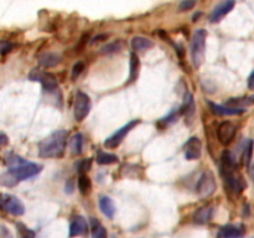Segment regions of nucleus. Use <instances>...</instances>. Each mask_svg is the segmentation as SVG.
Masks as SVG:
<instances>
[{
  "label": "nucleus",
  "instance_id": "f257e3e1",
  "mask_svg": "<svg viewBox=\"0 0 254 238\" xmlns=\"http://www.w3.org/2000/svg\"><path fill=\"white\" fill-rule=\"evenodd\" d=\"M68 142V132L65 129L53 132L52 134L40 142L39 144V155L46 159L61 158L65 154Z\"/></svg>",
  "mask_w": 254,
  "mask_h": 238
},
{
  "label": "nucleus",
  "instance_id": "f03ea898",
  "mask_svg": "<svg viewBox=\"0 0 254 238\" xmlns=\"http://www.w3.org/2000/svg\"><path fill=\"white\" fill-rule=\"evenodd\" d=\"M5 161L9 166V171L15 176V179L19 183L34 178V176L40 174L41 170H42V166L41 165L26 161L25 159L19 155H15V154H9L6 156Z\"/></svg>",
  "mask_w": 254,
  "mask_h": 238
},
{
  "label": "nucleus",
  "instance_id": "7ed1b4c3",
  "mask_svg": "<svg viewBox=\"0 0 254 238\" xmlns=\"http://www.w3.org/2000/svg\"><path fill=\"white\" fill-rule=\"evenodd\" d=\"M206 38L207 33L204 29H200L192 36L191 41V58L192 63L196 68L204 63L205 60V52H206Z\"/></svg>",
  "mask_w": 254,
  "mask_h": 238
},
{
  "label": "nucleus",
  "instance_id": "20e7f679",
  "mask_svg": "<svg viewBox=\"0 0 254 238\" xmlns=\"http://www.w3.org/2000/svg\"><path fill=\"white\" fill-rule=\"evenodd\" d=\"M222 174H223L224 181L229 190L236 195H239L246 188L243 178L237 170V166H222Z\"/></svg>",
  "mask_w": 254,
  "mask_h": 238
},
{
  "label": "nucleus",
  "instance_id": "39448f33",
  "mask_svg": "<svg viewBox=\"0 0 254 238\" xmlns=\"http://www.w3.org/2000/svg\"><path fill=\"white\" fill-rule=\"evenodd\" d=\"M0 210L13 216H21L25 213V206L18 197L9 193H0Z\"/></svg>",
  "mask_w": 254,
  "mask_h": 238
},
{
  "label": "nucleus",
  "instance_id": "423d86ee",
  "mask_svg": "<svg viewBox=\"0 0 254 238\" xmlns=\"http://www.w3.org/2000/svg\"><path fill=\"white\" fill-rule=\"evenodd\" d=\"M196 191L200 197L202 198L210 197L216 191V179H214V175L212 171L206 170L202 173L199 181H197Z\"/></svg>",
  "mask_w": 254,
  "mask_h": 238
},
{
  "label": "nucleus",
  "instance_id": "0eeeda50",
  "mask_svg": "<svg viewBox=\"0 0 254 238\" xmlns=\"http://www.w3.org/2000/svg\"><path fill=\"white\" fill-rule=\"evenodd\" d=\"M91 107L92 103L88 95L81 92V91L76 93L75 105H73V113H75L76 121H83L88 115Z\"/></svg>",
  "mask_w": 254,
  "mask_h": 238
},
{
  "label": "nucleus",
  "instance_id": "6e6552de",
  "mask_svg": "<svg viewBox=\"0 0 254 238\" xmlns=\"http://www.w3.org/2000/svg\"><path fill=\"white\" fill-rule=\"evenodd\" d=\"M29 78H30L31 81L40 82L45 92H55L58 88V83L56 77L48 72H43V71L40 70H33L30 72V75H29Z\"/></svg>",
  "mask_w": 254,
  "mask_h": 238
},
{
  "label": "nucleus",
  "instance_id": "1a4fd4ad",
  "mask_svg": "<svg viewBox=\"0 0 254 238\" xmlns=\"http://www.w3.org/2000/svg\"><path fill=\"white\" fill-rule=\"evenodd\" d=\"M139 123H140L139 119H134V121H130L128 124H126L124 127H122L121 129H118L116 133L112 134V136L109 137L106 142H104V146L108 149H114V148H117V146L121 145L122 142L124 141V138H126L127 134H128L131 129L135 128Z\"/></svg>",
  "mask_w": 254,
  "mask_h": 238
},
{
  "label": "nucleus",
  "instance_id": "9d476101",
  "mask_svg": "<svg viewBox=\"0 0 254 238\" xmlns=\"http://www.w3.org/2000/svg\"><path fill=\"white\" fill-rule=\"evenodd\" d=\"M237 128L232 122H222L217 128V137H218V142L223 145H228L232 141H233L234 136H236Z\"/></svg>",
  "mask_w": 254,
  "mask_h": 238
},
{
  "label": "nucleus",
  "instance_id": "9b49d317",
  "mask_svg": "<svg viewBox=\"0 0 254 238\" xmlns=\"http://www.w3.org/2000/svg\"><path fill=\"white\" fill-rule=\"evenodd\" d=\"M185 158L187 160H197L201 158L202 143L197 137H192L185 144Z\"/></svg>",
  "mask_w": 254,
  "mask_h": 238
},
{
  "label": "nucleus",
  "instance_id": "f8f14e48",
  "mask_svg": "<svg viewBox=\"0 0 254 238\" xmlns=\"http://www.w3.org/2000/svg\"><path fill=\"white\" fill-rule=\"evenodd\" d=\"M234 4L236 3H234L233 0H226V1L219 3L218 5L213 9L211 16H210L211 23H218V21H221V19L223 18V16H226L227 14L234 8Z\"/></svg>",
  "mask_w": 254,
  "mask_h": 238
},
{
  "label": "nucleus",
  "instance_id": "ddd939ff",
  "mask_svg": "<svg viewBox=\"0 0 254 238\" xmlns=\"http://www.w3.org/2000/svg\"><path fill=\"white\" fill-rule=\"evenodd\" d=\"M87 230H88V223H87L86 218L82 216H76L70 225V237L73 238L85 235Z\"/></svg>",
  "mask_w": 254,
  "mask_h": 238
},
{
  "label": "nucleus",
  "instance_id": "4468645a",
  "mask_svg": "<svg viewBox=\"0 0 254 238\" xmlns=\"http://www.w3.org/2000/svg\"><path fill=\"white\" fill-rule=\"evenodd\" d=\"M209 103L210 108H211L212 112L214 114L218 115H239L242 113H244L243 108H232V107H227V105H221V104H216L213 102H207Z\"/></svg>",
  "mask_w": 254,
  "mask_h": 238
},
{
  "label": "nucleus",
  "instance_id": "2eb2a0df",
  "mask_svg": "<svg viewBox=\"0 0 254 238\" xmlns=\"http://www.w3.org/2000/svg\"><path fill=\"white\" fill-rule=\"evenodd\" d=\"M38 61L43 67H55L61 62V56L56 52H43L39 56Z\"/></svg>",
  "mask_w": 254,
  "mask_h": 238
},
{
  "label": "nucleus",
  "instance_id": "dca6fc26",
  "mask_svg": "<svg viewBox=\"0 0 254 238\" xmlns=\"http://www.w3.org/2000/svg\"><path fill=\"white\" fill-rule=\"evenodd\" d=\"M243 235V228L238 227V226L227 225L221 227L217 237L218 238H238L242 237Z\"/></svg>",
  "mask_w": 254,
  "mask_h": 238
},
{
  "label": "nucleus",
  "instance_id": "f3484780",
  "mask_svg": "<svg viewBox=\"0 0 254 238\" xmlns=\"http://www.w3.org/2000/svg\"><path fill=\"white\" fill-rule=\"evenodd\" d=\"M99 207H101L103 215L108 218H113L116 215V205H114L113 200L108 196H102L99 198Z\"/></svg>",
  "mask_w": 254,
  "mask_h": 238
},
{
  "label": "nucleus",
  "instance_id": "a211bd4d",
  "mask_svg": "<svg viewBox=\"0 0 254 238\" xmlns=\"http://www.w3.org/2000/svg\"><path fill=\"white\" fill-rule=\"evenodd\" d=\"M212 212H213V210H212L211 206H205V207L199 208L195 212V222L200 223V225H205V223H207L212 218Z\"/></svg>",
  "mask_w": 254,
  "mask_h": 238
},
{
  "label": "nucleus",
  "instance_id": "6ab92c4d",
  "mask_svg": "<svg viewBox=\"0 0 254 238\" xmlns=\"http://www.w3.org/2000/svg\"><path fill=\"white\" fill-rule=\"evenodd\" d=\"M154 46V43L144 36H134L131 39V48L135 51H145Z\"/></svg>",
  "mask_w": 254,
  "mask_h": 238
},
{
  "label": "nucleus",
  "instance_id": "aec40b11",
  "mask_svg": "<svg viewBox=\"0 0 254 238\" xmlns=\"http://www.w3.org/2000/svg\"><path fill=\"white\" fill-rule=\"evenodd\" d=\"M70 148L71 153L73 155H80L83 149V136L82 133H76L72 138L70 139Z\"/></svg>",
  "mask_w": 254,
  "mask_h": 238
},
{
  "label": "nucleus",
  "instance_id": "412c9836",
  "mask_svg": "<svg viewBox=\"0 0 254 238\" xmlns=\"http://www.w3.org/2000/svg\"><path fill=\"white\" fill-rule=\"evenodd\" d=\"M254 103V95L251 97H244V98H231L229 100H227V107L232 108H243L246 105L253 104Z\"/></svg>",
  "mask_w": 254,
  "mask_h": 238
},
{
  "label": "nucleus",
  "instance_id": "4be33fe9",
  "mask_svg": "<svg viewBox=\"0 0 254 238\" xmlns=\"http://www.w3.org/2000/svg\"><path fill=\"white\" fill-rule=\"evenodd\" d=\"M91 228H92V237L93 238H108L107 231L104 226L99 221L91 218Z\"/></svg>",
  "mask_w": 254,
  "mask_h": 238
},
{
  "label": "nucleus",
  "instance_id": "5701e85b",
  "mask_svg": "<svg viewBox=\"0 0 254 238\" xmlns=\"http://www.w3.org/2000/svg\"><path fill=\"white\" fill-rule=\"evenodd\" d=\"M139 67H140V62H139V57L136 53H131L130 55V73H129V82H133L138 78L139 75Z\"/></svg>",
  "mask_w": 254,
  "mask_h": 238
},
{
  "label": "nucleus",
  "instance_id": "b1692460",
  "mask_svg": "<svg viewBox=\"0 0 254 238\" xmlns=\"http://www.w3.org/2000/svg\"><path fill=\"white\" fill-rule=\"evenodd\" d=\"M182 113L186 114L187 119H191L195 114V102H194V97L192 95L187 93L186 98H185V103L182 105Z\"/></svg>",
  "mask_w": 254,
  "mask_h": 238
},
{
  "label": "nucleus",
  "instance_id": "393cba45",
  "mask_svg": "<svg viewBox=\"0 0 254 238\" xmlns=\"http://www.w3.org/2000/svg\"><path fill=\"white\" fill-rule=\"evenodd\" d=\"M97 163L99 165H112V164L118 163V156L114 155V154L99 151L98 155H97Z\"/></svg>",
  "mask_w": 254,
  "mask_h": 238
},
{
  "label": "nucleus",
  "instance_id": "a878e982",
  "mask_svg": "<svg viewBox=\"0 0 254 238\" xmlns=\"http://www.w3.org/2000/svg\"><path fill=\"white\" fill-rule=\"evenodd\" d=\"M78 189H80L82 195H88V193L91 192L92 183L86 174H82V175L80 176V179H78Z\"/></svg>",
  "mask_w": 254,
  "mask_h": 238
},
{
  "label": "nucleus",
  "instance_id": "bb28decb",
  "mask_svg": "<svg viewBox=\"0 0 254 238\" xmlns=\"http://www.w3.org/2000/svg\"><path fill=\"white\" fill-rule=\"evenodd\" d=\"M19 181L16 180L15 176L10 173V171H6V173L1 174L0 175V185L6 186V188H13V186L18 185Z\"/></svg>",
  "mask_w": 254,
  "mask_h": 238
},
{
  "label": "nucleus",
  "instance_id": "cd10ccee",
  "mask_svg": "<svg viewBox=\"0 0 254 238\" xmlns=\"http://www.w3.org/2000/svg\"><path fill=\"white\" fill-rule=\"evenodd\" d=\"M252 154H253V142L247 141L243 148V153H242V159H243V163L246 166H249V164H251Z\"/></svg>",
  "mask_w": 254,
  "mask_h": 238
},
{
  "label": "nucleus",
  "instance_id": "c85d7f7f",
  "mask_svg": "<svg viewBox=\"0 0 254 238\" xmlns=\"http://www.w3.org/2000/svg\"><path fill=\"white\" fill-rule=\"evenodd\" d=\"M181 113H182V108H180V110H174V112L170 113L168 117H165L161 119V124H164V126H169V124L175 123V122L179 119V117Z\"/></svg>",
  "mask_w": 254,
  "mask_h": 238
},
{
  "label": "nucleus",
  "instance_id": "c756f323",
  "mask_svg": "<svg viewBox=\"0 0 254 238\" xmlns=\"http://www.w3.org/2000/svg\"><path fill=\"white\" fill-rule=\"evenodd\" d=\"M16 227H18V231L19 233H20L21 238H35V232L29 230V228L26 227L25 225H23V223H18Z\"/></svg>",
  "mask_w": 254,
  "mask_h": 238
},
{
  "label": "nucleus",
  "instance_id": "7c9ffc66",
  "mask_svg": "<svg viewBox=\"0 0 254 238\" xmlns=\"http://www.w3.org/2000/svg\"><path fill=\"white\" fill-rule=\"evenodd\" d=\"M122 48V44L121 43H111L108 45L103 46L101 48V52L102 53H112V52H116V51L121 50Z\"/></svg>",
  "mask_w": 254,
  "mask_h": 238
},
{
  "label": "nucleus",
  "instance_id": "2f4dec72",
  "mask_svg": "<svg viewBox=\"0 0 254 238\" xmlns=\"http://www.w3.org/2000/svg\"><path fill=\"white\" fill-rule=\"evenodd\" d=\"M14 44L10 41H4L0 40V55H6L10 51H13Z\"/></svg>",
  "mask_w": 254,
  "mask_h": 238
},
{
  "label": "nucleus",
  "instance_id": "473e14b6",
  "mask_svg": "<svg viewBox=\"0 0 254 238\" xmlns=\"http://www.w3.org/2000/svg\"><path fill=\"white\" fill-rule=\"evenodd\" d=\"M83 70H85V63H83L82 61H78V62H76L75 66H73V68H72V80H76V78H77L78 76L83 72Z\"/></svg>",
  "mask_w": 254,
  "mask_h": 238
},
{
  "label": "nucleus",
  "instance_id": "72a5a7b5",
  "mask_svg": "<svg viewBox=\"0 0 254 238\" xmlns=\"http://www.w3.org/2000/svg\"><path fill=\"white\" fill-rule=\"evenodd\" d=\"M195 5H196V1H195V0H184V1H181V3H180L179 9L181 11L190 10V9L194 8Z\"/></svg>",
  "mask_w": 254,
  "mask_h": 238
},
{
  "label": "nucleus",
  "instance_id": "f704fd0d",
  "mask_svg": "<svg viewBox=\"0 0 254 238\" xmlns=\"http://www.w3.org/2000/svg\"><path fill=\"white\" fill-rule=\"evenodd\" d=\"M89 168H91V160H83L78 164L77 170L80 171L81 175H82V174H85V171L89 170Z\"/></svg>",
  "mask_w": 254,
  "mask_h": 238
},
{
  "label": "nucleus",
  "instance_id": "c9c22d12",
  "mask_svg": "<svg viewBox=\"0 0 254 238\" xmlns=\"http://www.w3.org/2000/svg\"><path fill=\"white\" fill-rule=\"evenodd\" d=\"M8 143H9L8 137H6L4 133H0V148H1V146H5Z\"/></svg>",
  "mask_w": 254,
  "mask_h": 238
},
{
  "label": "nucleus",
  "instance_id": "e433bc0d",
  "mask_svg": "<svg viewBox=\"0 0 254 238\" xmlns=\"http://www.w3.org/2000/svg\"><path fill=\"white\" fill-rule=\"evenodd\" d=\"M248 88H249V90L254 91V71L251 73V76L248 77Z\"/></svg>",
  "mask_w": 254,
  "mask_h": 238
},
{
  "label": "nucleus",
  "instance_id": "4c0bfd02",
  "mask_svg": "<svg viewBox=\"0 0 254 238\" xmlns=\"http://www.w3.org/2000/svg\"><path fill=\"white\" fill-rule=\"evenodd\" d=\"M1 232H3V233H5V238H11V235H10V232H9V231L6 230L5 227H1Z\"/></svg>",
  "mask_w": 254,
  "mask_h": 238
},
{
  "label": "nucleus",
  "instance_id": "58836bf2",
  "mask_svg": "<svg viewBox=\"0 0 254 238\" xmlns=\"http://www.w3.org/2000/svg\"><path fill=\"white\" fill-rule=\"evenodd\" d=\"M104 38H107L106 35H101V36H96V38L93 39V41H92V44H94V43H97V41H101V39H104Z\"/></svg>",
  "mask_w": 254,
  "mask_h": 238
},
{
  "label": "nucleus",
  "instance_id": "ea45409f",
  "mask_svg": "<svg viewBox=\"0 0 254 238\" xmlns=\"http://www.w3.org/2000/svg\"><path fill=\"white\" fill-rule=\"evenodd\" d=\"M238 238H242V237H238Z\"/></svg>",
  "mask_w": 254,
  "mask_h": 238
}]
</instances>
